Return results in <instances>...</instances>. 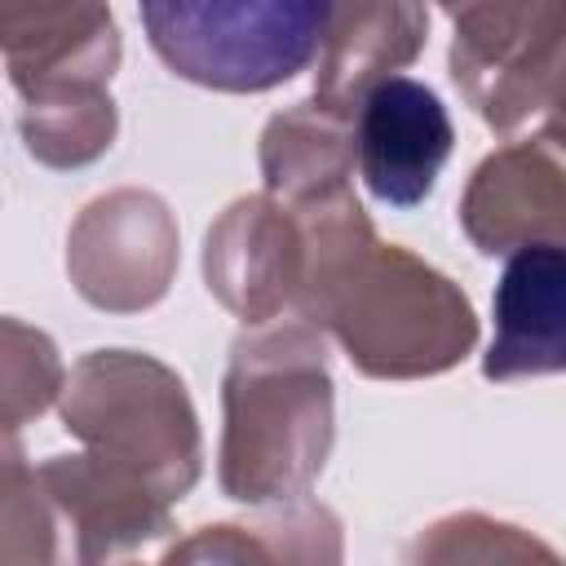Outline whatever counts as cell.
<instances>
[{"label": "cell", "mask_w": 566, "mask_h": 566, "mask_svg": "<svg viewBox=\"0 0 566 566\" xmlns=\"http://www.w3.org/2000/svg\"><path fill=\"white\" fill-rule=\"evenodd\" d=\"M491 314L495 336L486 349V376L509 380L526 371H566V248H517L504 261Z\"/></svg>", "instance_id": "cell-3"}, {"label": "cell", "mask_w": 566, "mask_h": 566, "mask_svg": "<svg viewBox=\"0 0 566 566\" xmlns=\"http://www.w3.org/2000/svg\"><path fill=\"white\" fill-rule=\"evenodd\" d=\"M451 155V119L433 88L389 75L358 115V168L380 203L416 208Z\"/></svg>", "instance_id": "cell-2"}, {"label": "cell", "mask_w": 566, "mask_h": 566, "mask_svg": "<svg viewBox=\"0 0 566 566\" xmlns=\"http://www.w3.org/2000/svg\"><path fill=\"white\" fill-rule=\"evenodd\" d=\"M142 27L190 84L261 93L310 66L336 0H137Z\"/></svg>", "instance_id": "cell-1"}]
</instances>
